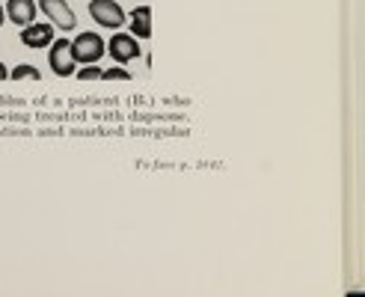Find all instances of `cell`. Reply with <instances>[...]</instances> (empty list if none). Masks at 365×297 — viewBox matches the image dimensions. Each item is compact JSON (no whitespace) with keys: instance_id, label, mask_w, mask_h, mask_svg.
I'll return each mask as SVG.
<instances>
[{"instance_id":"6da1fadb","label":"cell","mask_w":365,"mask_h":297,"mask_svg":"<svg viewBox=\"0 0 365 297\" xmlns=\"http://www.w3.org/2000/svg\"><path fill=\"white\" fill-rule=\"evenodd\" d=\"M104 39L98 33H81V36H75L71 39V57H75V63H98L101 57H104Z\"/></svg>"},{"instance_id":"7a4b0ae2","label":"cell","mask_w":365,"mask_h":297,"mask_svg":"<svg viewBox=\"0 0 365 297\" xmlns=\"http://www.w3.org/2000/svg\"><path fill=\"white\" fill-rule=\"evenodd\" d=\"M48 63H51V71L57 74V78H71V74H75V66H78L75 57H71V39H53Z\"/></svg>"},{"instance_id":"3957f363","label":"cell","mask_w":365,"mask_h":297,"mask_svg":"<svg viewBox=\"0 0 365 297\" xmlns=\"http://www.w3.org/2000/svg\"><path fill=\"white\" fill-rule=\"evenodd\" d=\"M89 15H93V21L101 27H122L125 24V12L116 0H89Z\"/></svg>"},{"instance_id":"277c9868","label":"cell","mask_w":365,"mask_h":297,"mask_svg":"<svg viewBox=\"0 0 365 297\" xmlns=\"http://www.w3.org/2000/svg\"><path fill=\"white\" fill-rule=\"evenodd\" d=\"M39 9L48 15V21L60 30H75L78 27V15L71 12L66 0H39Z\"/></svg>"},{"instance_id":"5b68a950","label":"cell","mask_w":365,"mask_h":297,"mask_svg":"<svg viewBox=\"0 0 365 297\" xmlns=\"http://www.w3.org/2000/svg\"><path fill=\"white\" fill-rule=\"evenodd\" d=\"M107 51H110V57L119 66H125L140 57V42L134 33H116V36H110V42H107Z\"/></svg>"},{"instance_id":"8992f818","label":"cell","mask_w":365,"mask_h":297,"mask_svg":"<svg viewBox=\"0 0 365 297\" xmlns=\"http://www.w3.org/2000/svg\"><path fill=\"white\" fill-rule=\"evenodd\" d=\"M57 39L53 36V24H42V21H33L27 27H21V45L27 48H51V42Z\"/></svg>"},{"instance_id":"52a82bcc","label":"cell","mask_w":365,"mask_h":297,"mask_svg":"<svg viewBox=\"0 0 365 297\" xmlns=\"http://www.w3.org/2000/svg\"><path fill=\"white\" fill-rule=\"evenodd\" d=\"M4 9H6V18L18 27L33 24L36 15H39V4H36V0H9Z\"/></svg>"},{"instance_id":"ba28073f","label":"cell","mask_w":365,"mask_h":297,"mask_svg":"<svg viewBox=\"0 0 365 297\" xmlns=\"http://www.w3.org/2000/svg\"><path fill=\"white\" fill-rule=\"evenodd\" d=\"M131 33L137 39H149L152 36V9L149 6H137L131 12Z\"/></svg>"},{"instance_id":"9c48e42d","label":"cell","mask_w":365,"mask_h":297,"mask_svg":"<svg viewBox=\"0 0 365 297\" xmlns=\"http://www.w3.org/2000/svg\"><path fill=\"white\" fill-rule=\"evenodd\" d=\"M9 78H12V81H39L42 74H39V69H36V66L21 63V66H15V69L9 71Z\"/></svg>"},{"instance_id":"30bf717a","label":"cell","mask_w":365,"mask_h":297,"mask_svg":"<svg viewBox=\"0 0 365 297\" xmlns=\"http://www.w3.org/2000/svg\"><path fill=\"white\" fill-rule=\"evenodd\" d=\"M101 81H131V71H128V69H122V66L104 69V71H101Z\"/></svg>"},{"instance_id":"8fae6325","label":"cell","mask_w":365,"mask_h":297,"mask_svg":"<svg viewBox=\"0 0 365 297\" xmlns=\"http://www.w3.org/2000/svg\"><path fill=\"white\" fill-rule=\"evenodd\" d=\"M101 71H104V69H98L96 63H86V66L78 71V78H81V81H101Z\"/></svg>"},{"instance_id":"7c38bea8","label":"cell","mask_w":365,"mask_h":297,"mask_svg":"<svg viewBox=\"0 0 365 297\" xmlns=\"http://www.w3.org/2000/svg\"><path fill=\"white\" fill-rule=\"evenodd\" d=\"M6 78H9V69H6L4 63H0V81H6Z\"/></svg>"},{"instance_id":"4fadbf2b","label":"cell","mask_w":365,"mask_h":297,"mask_svg":"<svg viewBox=\"0 0 365 297\" xmlns=\"http://www.w3.org/2000/svg\"><path fill=\"white\" fill-rule=\"evenodd\" d=\"M4 21H6V9L0 6V27H4Z\"/></svg>"}]
</instances>
